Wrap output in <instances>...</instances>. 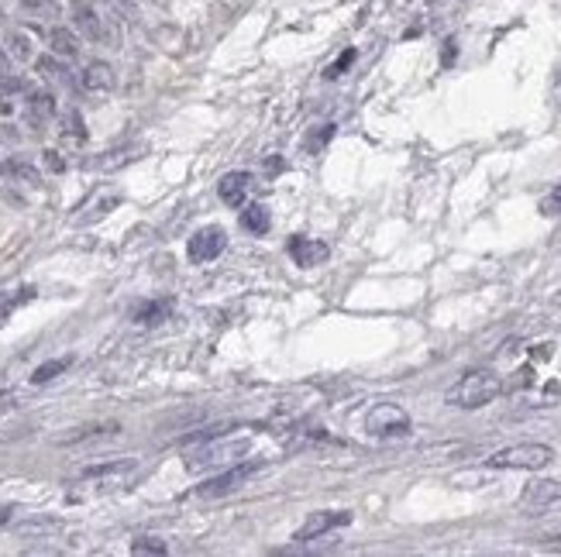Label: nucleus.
Segmentation results:
<instances>
[{
	"label": "nucleus",
	"mask_w": 561,
	"mask_h": 557,
	"mask_svg": "<svg viewBox=\"0 0 561 557\" xmlns=\"http://www.w3.org/2000/svg\"><path fill=\"white\" fill-rule=\"evenodd\" d=\"M252 451V437H211L196 448H189V461L187 468L193 475H203V472H220V468H231L238 465L244 454Z\"/></svg>",
	"instance_id": "f257e3e1"
},
{
	"label": "nucleus",
	"mask_w": 561,
	"mask_h": 557,
	"mask_svg": "<svg viewBox=\"0 0 561 557\" xmlns=\"http://www.w3.org/2000/svg\"><path fill=\"white\" fill-rule=\"evenodd\" d=\"M500 393H503L500 375L479 369V371H465L451 389H448L444 399H448V406H458V409H482V406H489Z\"/></svg>",
	"instance_id": "f03ea898"
},
{
	"label": "nucleus",
	"mask_w": 561,
	"mask_h": 557,
	"mask_svg": "<svg viewBox=\"0 0 561 557\" xmlns=\"http://www.w3.org/2000/svg\"><path fill=\"white\" fill-rule=\"evenodd\" d=\"M555 461V451L548 444H513V448H503L492 457H485L489 468H520V472H541Z\"/></svg>",
	"instance_id": "7ed1b4c3"
},
{
	"label": "nucleus",
	"mask_w": 561,
	"mask_h": 557,
	"mask_svg": "<svg viewBox=\"0 0 561 557\" xmlns=\"http://www.w3.org/2000/svg\"><path fill=\"white\" fill-rule=\"evenodd\" d=\"M365 430L372 437H403L410 430V413L396 402H375L365 413Z\"/></svg>",
	"instance_id": "20e7f679"
},
{
	"label": "nucleus",
	"mask_w": 561,
	"mask_h": 557,
	"mask_svg": "<svg viewBox=\"0 0 561 557\" xmlns=\"http://www.w3.org/2000/svg\"><path fill=\"white\" fill-rule=\"evenodd\" d=\"M259 472H262V465H259V461H238V465H231L228 472L207 478V481L200 485V496H207V499H214V496H228V492H235V489H241V485H248Z\"/></svg>",
	"instance_id": "39448f33"
},
{
	"label": "nucleus",
	"mask_w": 561,
	"mask_h": 557,
	"mask_svg": "<svg viewBox=\"0 0 561 557\" xmlns=\"http://www.w3.org/2000/svg\"><path fill=\"white\" fill-rule=\"evenodd\" d=\"M224 248H228V231L211 224V227H200V231L187 241V258L193 265H207V262H214Z\"/></svg>",
	"instance_id": "423d86ee"
},
{
	"label": "nucleus",
	"mask_w": 561,
	"mask_h": 557,
	"mask_svg": "<svg viewBox=\"0 0 561 557\" xmlns=\"http://www.w3.org/2000/svg\"><path fill=\"white\" fill-rule=\"evenodd\" d=\"M348 523H351V513H348V509H324V513H310V516H307V523L293 533V540L307 544V540H317V537L338 530V527H348Z\"/></svg>",
	"instance_id": "0eeeda50"
},
{
	"label": "nucleus",
	"mask_w": 561,
	"mask_h": 557,
	"mask_svg": "<svg viewBox=\"0 0 561 557\" xmlns=\"http://www.w3.org/2000/svg\"><path fill=\"white\" fill-rule=\"evenodd\" d=\"M134 468H138L134 457H114V461H100V465L83 468L80 478H86V481H100V485H117L121 478L131 475Z\"/></svg>",
	"instance_id": "6e6552de"
},
{
	"label": "nucleus",
	"mask_w": 561,
	"mask_h": 557,
	"mask_svg": "<svg viewBox=\"0 0 561 557\" xmlns=\"http://www.w3.org/2000/svg\"><path fill=\"white\" fill-rule=\"evenodd\" d=\"M555 503H561V481H555V478L531 481L520 492V505L524 509H544V505H555Z\"/></svg>",
	"instance_id": "1a4fd4ad"
},
{
	"label": "nucleus",
	"mask_w": 561,
	"mask_h": 557,
	"mask_svg": "<svg viewBox=\"0 0 561 557\" xmlns=\"http://www.w3.org/2000/svg\"><path fill=\"white\" fill-rule=\"evenodd\" d=\"M252 186H255V176H252V172H228V176L217 183V196H220L228 207H241V203L248 200Z\"/></svg>",
	"instance_id": "9d476101"
},
{
	"label": "nucleus",
	"mask_w": 561,
	"mask_h": 557,
	"mask_svg": "<svg viewBox=\"0 0 561 557\" xmlns=\"http://www.w3.org/2000/svg\"><path fill=\"white\" fill-rule=\"evenodd\" d=\"M80 86L86 93H110L114 86H117V76H114V69H110V62H86L80 73Z\"/></svg>",
	"instance_id": "9b49d317"
},
{
	"label": "nucleus",
	"mask_w": 561,
	"mask_h": 557,
	"mask_svg": "<svg viewBox=\"0 0 561 557\" xmlns=\"http://www.w3.org/2000/svg\"><path fill=\"white\" fill-rule=\"evenodd\" d=\"M73 21H76V28H80L90 42H114L97 7H90V4H76V7H73Z\"/></svg>",
	"instance_id": "f8f14e48"
},
{
	"label": "nucleus",
	"mask_w": 561,
	"mask_h": 557,
	"mask_svg": "<svg viewBox=\"0 0 561 557\" xmlns=\"http://www.w3.org/2000/svg\"><path fill=\"white\" fill-rule=\"evenodd\" d=\"M290 255H293V262L300 268H317L321 262H327L331 248L317 238H293L290 241Z\"/></svg>",
	"instance_id": "ddd939ff"
},
{
	"label": "nucleus",
	"mask_w": 561,
	"mask_h": 557,
	"mask_svg": "<svg viewBox=\"0 0 561 557\" xmlns=\"http://www.w3.org/2000/svg\"><path fill=\"white\" fill-rule=\"evenodd\" d=\"M49 49H52V55H59V59H76V55H80V38H76L69 28H52V31H49Z\"/></svg>",
	"instance_id": "4468645a"
},
{
	"label": "nucleus",
	"mask_w": 561,
	"mask_h": 557,
	"mask_svg": "<svg viewBox=\"0 0 561 557\" xmlns=\"http://www.w3.org/2000/svg\"><path fill=\"white\" fill-rule=\"evenodd\" d=\"M52 114H55V97H52V93H45V90L28 93V117H31V124H42V121H49Z\"/></svg>",
	"instance_id": "2eb2a0df"
},
{
	"label": "nucleus",
	"mask_w": 561,
	"mask_h": 557,
	"mask_svg": "<svg viewBox=\"0 0 561 557\" xmlns=\"http://www.w3.org/2000/svg\"><path fill=\"white\" fill-rule=\"evenodd\" d=\"M241 227L252 231V234H266L268 231V210L262 207V203H248V207L241 210Z\"/></svg>",
	"instance_id": "dca6fc26"
},
{
	"label": "nucleus",
	"mask_w": 561,
	"mask_h": 557,
	"mask_svg": "<svg viewBox=\"0 0 561 557\" xmlns=\"http://www.w3.org/2000/svg\"><path fill=\"white\" fill-rule=\"evenodd\" d=\"M169 313H172V299H159V303H145V306L134 313V320L145 323V327H152V323H162Z\"/></svg>",
	"instance_id": "f3484780"
},
{
	"label": "nucleus",
	"mask_w": 561,
	"mask_h": 557,
	"mask_svg": "<svg viewBox=\"0 0 561 557\" xmlns=\"http://www.w3.org/2000/svg\"><path fill=\"white\" fill-rule=\"evenodd\" d=\"M69 365H73V358H52V361H45V365H38V369L31 371V382H35V385H45V382H52L55 375H62Z\"/></svg>",
	"instance_id": "a211bd4d"
},
{
	"label": "nucleus",
	"mask_w": 561,
	"mask_h": 557,
	"mask_svg": "<svg viewBox=\"0 0 561 557\" xmlns=\"http://www.w3.org/2000/svg\"><path fill=\"white\" fill-rule=\"evenodd\" d=\"M7 55H11V59H18V62H28V59L35 55L31 38H28L25 31H11V35H7Z\"/></svg>",
	"instance_id": "6ab92c4d"
},
{
	"label": "nucleus",
	"mask_w": 561,
	"mask_h": 557,
	"mask_svg": "<svg viewBox=\"0 0 561 557\" xmlns=\"http://www.w3.org/2000/svg\"><path fill=\"white\" fill-rule=\"evenodd\" d=\"M35 69H38V76H42V80H52V83L66 80V69H62L59 55H42V59L35 62Z\"/></svg>",
	"instance_id": "aec40b11"
},
{
	"label": "nucleus",
	"mask_w": 561,
	"mask_h": 557,
	"mask_svg": "<svg viewBox=\"0 0 561 557\" xmlns=\"http://www.w3.org/2000/svg\"><path fill=\"white\" fill-rule=\"evenodd\" d=\"M62 138H66V141H76V145H80V141H86V131H83V117L76 114V110H69V114L62 117Z\"/></svg>",
	"instance_id": "412c9836"
},
{
	"label": "nucleus",
	"mask_w": 561,
	"mask_h": 557,
	"mask_svg": "<svg viewBox=\"0 0 561 557\" xmlns=\"http://www.w3.org/2000/svg\"><path fill=\"white\" fill-rule=\"evenodd\" d=\"M114 430H121L117 424H104V426H83L80 433H69V437H62V444H80L86 437H104V433H114Z\"/></svg>",
	"instance_id": "4be33fe9"
},
{
	"label": "nucleus",
	"mask_w": 561,
	"mask_h": 557,
	"mask_svg": "<svg viewBox=\"0 0 561 557\" xmlns=\"http://www.w3.org/2000/svg\"><path fill=\"white\" fill-rule=\"evenodd\" d=\"M21 7L35 18H55V11H59L55 0H21Z\"/></svg>",
	"instance_id": "5701e85b"
},
{
	"label": "nucleus",
	"mask_w": 561,
	"mask_h": 557,
	"mask_svg": "<svg viewBox=\"0 0 561 557\" xmlns=\"http://www.w3.org/2000/svg\"><path fill=\"white\" fill-rule=\"evenodd\" d=\"M134 554H165V544H162L159 537H138L131 544Z\"/></svg>",
	"instance_id": "b1692460"
},
{
	"label": "nucleus",
	"mask_w": 561,
	"mask_h": 557,
	"mask_svg": "<svg viewBox=\"0 0 561 557\" xmlns=\"http://www.w3.org/2000/svg\"><path fill=\"white\" fill-rule=\"evenodd\" d=\"M541 213H548V217H555V213H561V186H555L544 200H541Z\"/></svg>",
	"instance_id": "393cba45"
},
{
	"label": "nucleus",
	"mask_w": 561,
	"mask_h": 557,
	"mask_svg": "<svg viewBox=\"0 0 561 557\" xmlns=\"http://www.w3.org/2000/svg\"><path fill=\"white\" fill-rule=\"evenodd\" d=\"M351 62H355V49H345V52L338 55V62H334V66L327 69V76H331V80H334V76H341V73H345Z\"/></svg>",
	"instance_id": "a878e982"
},
{
	"label": "nucleus",
	"mask_w": 561,
	"mask_h": 557,
	"mask_svg": "<svg viewBox=\"0 0 561 557\" xmlns=\"http://www.w3.org/2000/svg\"><path fill=\"white\" fill-rule=\"evenodd\" d=\"M45 162H49V169L62 172V159H59V152H45Z\"/></svg>",
	"instance_id": "bb28decb"
},
{
	"label": "nucleus",
	"mask_w": 561,
	"mask_h": 557,
	"mask_svg": "<svg viewBox=\"0 0 561 557\" xmlns=\"http://www.w3.org/2000/svg\"><path fill=\"white\" fill-rule=\"evenodd\" d=\"M4 73H7V52L0 49V76H4Z\"/></svg>",
	"instance_id": "cd10ccee"
},
{
	"label": "nucleus",
	"mask_w": 561,
	"mask_h": 557,
	"mask_svg": "<svg viewBox=\"0 0 561 557\" xmlns=\"http://www.w3.org/2000/svg\"><path fill=\"white\" fill-rule=\"evenodd\" d=\"M0 172H4V169H0Z\"/></svg>",
	"instance_id": "c85d7f7f"
}]
</instances>
